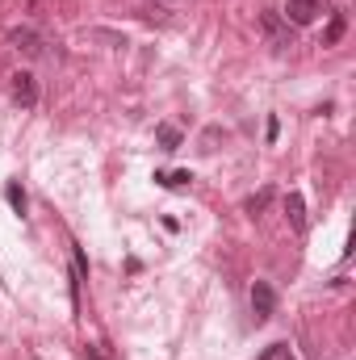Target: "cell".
<instances>
[{"label":"cell","instance_id":"6da1fadb","mask_svg":"<svg viewBox=\"0 0 356 360\" xmlns=\"http://www.w3.org/2000/svg\"><path fill=\"white\" fill-rule=\"evenodd\" d=\"M260 34L268 38V46H272V51H285V46L293 42L289 21H285L281 13H260Z\"/></svg>","mask_w":356,"mask_h":360},{"label":"cell","instance_id":"7a4b0ae2","mask_svg":"<svg viewBox=\"0 0 356 360\" xmlns=\"http://www.w3.org/2000/svg\"><path fill=\"white\" fill-rule=\"evenodd\" d=\"M8 42H13V51H21L25 59H42V55H46L42 34H38V30H30V25H17V30L8 34Z\"/></svg>","mask_w":356,"mask_h":360},{"label":"cell","instance_id":"3957f363","mask_svg":"<svg viewBox=\"0 0 356 360\" xmlns=\"http://www.w3.org/2000/svg\"><path fill=\"white\" fill-rule=\"evenodd\" d=\"M8 92H13V101H17L21 109H34V105H38V80H34L30 72H13V76H8Z\"/></svg>","mask_w":356,"mask_h":360},{"label":"cell","instance_id":"277c9868","mask_svg":"<svg viewBox=\"0 0 356 360\" xmlns=\"http://www.w3.org/2000/svg\"><path fill=\"white\" fill-rule=\"evenodd\" d=\"M252 310H256V323L272 319V310H276V293H272L268 281H256V285H252Z\"/></svg>","mask_w":356,"mask_h":360},{"label":"cell","instance_id":"5b68a950","mask_svg":"<svg viewBox=\"0 0 356 360\" xmlns=\"http://www.w3.org/2000/svg\"><path fill=\"white\" fill-rule=\"evenodd\" d=\"M285 218H289V226L298 235H306V201H302V193H289L285 197Z\"/></svg>","mask_w":356,"mask_h":360},{"label":"cell","instance_id":"8992f818","mask_svg":"<svg viewBox=\"0 0 356 360\" xmlns=\"http://www.w3.org/2000/svg\"><path fill=\"white\" fill-rule=\"evenodd\" d=\"M319 17V0H289V21L293 25H310Z\"/></svg>","mask_w":356,"mask_h":360},{"label":"cell","instance_id":"52a82bcc","mask_svg":"<svg viewBox=\"0 0 356 360\" xmlns=\"http://www.w3.org/2000/svg\"><path fill=\"white\" fill-rule=\"evenodd\" d=\"M268 205H272V188H260V193H252V197L243 201V210H248L252 218H256V214H265Z\"/></svg>","mask_w":356,"mask_h":360},{"label":"cell","instance_id":"ba28073f","mask_svg":"<svg viewBox=\"0 0 356 360\" xmlns=\"http://www.w3.org/2000/svg\"><path fill=\"white\" fill-rule=\"evenodd\" d=\"M155 139H160V151H177V147H180V130H177V126H160V130H155Z\"/></svg>","mask_w":356,"mask_h":360},{"label":"cell","instance_id":"9c48e42d","mask_svg":"<svg viewBox=\"0 0 356 360\" xmlns=\"http://www.w3.org/2000/svg\"><path fill=\"white\" fill-rule=\"evenodd\" d=\"M344 38V17H331V25H327V34H323V46H336Z\"/></svg>","mask_w":356,"mask_h":360},{"label":"cell","instance_id":"30bf717a","mask_svg":"<svg viewBox=\"0 0 356 360\" xmlns=\"http://www.w3.org/2000/svg\"><path fill=\"white\" fill-rule=\"evenodd\" d=\"M155 180H160L164 188H184V184H189V180H193V176H189V172H160V176H155Z\"/></svg>","mask_w":356,"mask_h":360},{"label":"cell","instance_id":"8fae6325","mask_svg":"<svg viewBox=\"0 0 356 360\" xmlns=\"http://www.w3.org/2000/svg\"><path fill=\"white\" fill-rule=\"evenodd\" d=\"M4 197H8V205H13L17 214H25V193H21V184H8V188H4Z\"/></svg>","mask_w":356,"mask_h":360},{"label":"cell","instance_id":"7c38bea8","mask_svg":"<svg viewBox=\"0 0 356 360\" xmlns=\"http://www.w3.org/2000/svg\"><path fill=\"white\" fill-rule=\"evenodd\" d=\"M285 360H289V356H285Z\"/></svg>","mask_w":356,"mask_h":360}]
</instances>
